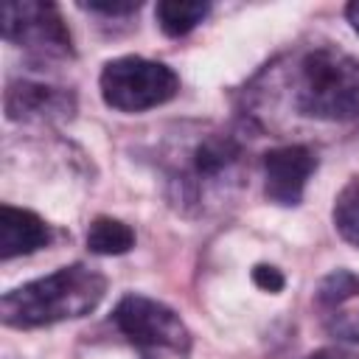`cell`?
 I'll return each mask as SVG.
<instances>
[{"instance_id": "1", "label": "cell", "mask_w": 359, "mask_h": 359, "mask_svg": "<svg viewBox=\"0 0 359 359\" xmlns=\"http://www.w3.org/2000/svg\"><path fill=\"white\" fill-rule=\"evenodd\" d=\"M292 109L314 121H359V59L317 45L303 50L283 73Z\"/></svg>"}, {"instance_id": "2", "label": "cell", "mask_w": 359, "mask_h": 359, "mask_svg": "<svg viewBox=\"0 0 359 359\" xmlns=\"http://www.w3.org/2000/svg\"><path fill=\"white\" fill-rule=\"evenodd\" d=\"M107 294V278L87 266L70 264L45 278L28 280L0 300V320L8 328H42L90 314Z\"/></svg>"}, {"instance_id": "3", "label": "cell", "mask_w": 359, "mask_h": 359, "mask_svg": "<svg viewBox=\"0 0 359 359\" xmlns=\"http://www.w3.org/2000/svg\"><path fill=\"white\" fill-rule=\"evenodd\" d=\"M244 163V146L236 135L205 132L188 143L180 165L168 174L171 199L185 208H202L205 202H219L233 185H238Z\"/></svg>"}, {"instance_id": "4", "label": "cell", "mask_w": 359, "mask_h": 359, "mask_svg": "<svg viewBox=\"0 0 359 359\" xmlns=\"http://www.w3.org/2000/svg\"><path fill=\"white\" fill-rule=\"evenodd\" d=\"M98 87L107 107L118 112H146L168 104L180 93V76L154 59L118 56L104 65Z\"/></svg>"}, {"instance_id": "5", "label": "cell", "mask_w": 359, "mask_h": 359, "mask_svg": "<svg viewBox=\"0 0 359 359\" xmlns=\"http://www.w3.org/2000/svg\"><path fill=\"white\" fill-rule=\"evenodd\" d=\"M3 36L39 59H70L73 39L53 3L8 0L3 3Z\"/></svg>"}, {"instance_id": "6", "label": "cell", "mask_w": 359, "mask_h": 359, "mask_svg": "<svg viewBox=\"0 0 359 359\" xmlns=\"http://www.w3.org/2000/svg\"><path fill=\"white\" fill-rule=\"evenodd\" d=\"M112 323L137 348H160L185 356L191 351V331L174 309L143 294H126L112 309Z\"/></svg>"}, {"instance_id": "7", "label": "cell", "mask_w": 359, "mask_h": 359, "mask_svg": "<svg viewBox=\"0 0 359 359\" xmlns=\"http://www.w3.org/2000/svg\"><path fill=\"white\" fill-rule=\"evenodd\" d=\"M261 168H264V196L272 205L294 208L303 199L309 177L317 171V154L309 146L289 143L269 149L261 157Z\"/></svg>"}, {"instance_id": "8", "label": "cell", "mask_w": 359, "mask_h": 359, "mask_svg": "<svg viewBox=\"0 0 359 359\" xmlns=\"http://www.w3.org/2000/svg\"><path fill=\"white\" fill-rule=\"evenodd\" d=\"M3 107H6V118L17 123H56V121L73 118L76 98L62 87L17 79V81H8Z\"/></svg>"}, {"instance_id": "9", "label": "cell", "mask_w": 359, "mask_h": 359, "mask_svg": "<svg viewBox=\"0 0 359 359\" xmlns=\"http://www.w3.org/2000/svg\"><path fill=\"white\" fill-rule=\"evenodd\" d=\"M50 227L42 216L25 208L3 205L0 208V258L11 261L17 255H28L50 241Z\"/></svg>"}, {"instance_id": "10", "label": "cell", "mask_w": 359, "mask_h": 359, "mask_svg": "<svg viewBox=\"0 0 359 359\" xmlns=\"http://www.w3.org/2000/svg\"><path fill=\"white\" fill-rule=\"evenodd\" d=\"M135 247V230L112 216H95L87 227V250L95 255H123Z\"/></svg>"}, {"instance_id": "11", "label": "cell", "mask_w": 359, "mask_h": 359, "mask_svg": "<svg viewBox=\"0 0 359 359\" xmlns=\"http://www.w3.org/2000/svg\"><path fill=\"white\" fill-rule=\"evenodd\" d=\"M210 14V3L199 0H160L154 8L157 25L168 36H185Z\"/></svg>"}, {"instance_id": "12", "label": "cell", "mask_w": 359, "mask_h": 359, "mask_svg": "<svg viewBox=\"0 0 359 359\" xmlns=\"http://www.w3.org/2000/svg\"><path fill=\"white\" fill-rule=\"evenodd\" d=\"M331 219H334L337 233H339L348 244L359 247V177H351V180L342 185V191H339L337 199H334Z\"/></svg>"}, {"instance_id": "13", "label": "cell", "mask_w": 359, "mask_h": 359, "mask_svg": "<svg viewBox=\"0 0 359 359\" xmlns=\"http://www.w3.org/2000/svg\"><path fill=\"white\" fill-rule=\"evenodd\" d=\"M351 297H359V275L351 269H334L317 286V303L325 309H337Z\"/></svg>"}, {"instance_id": "14", "label": "cell", "mask_w": 359, "mask_h": 359, "mask_svg": "<svg viewBox=\"0 0 359 359\" xmlns=\"http://www.w3.org/2000/svg\"><path fill=\"white\" fill-rule=\"evenodd\" d=\"M252 283L258 286V289H264V292H280L283 289V283H286V278H283V272L278 269V266H269V264H255L252 266Z\"/></svg>"}, {"instance_id": "15", "label": "cell", "mask_w": 359, "mask_h": 359, "mask_svg": "<svg viewBox=\"0 0 359 359\" xmlns=\"http://www.w3.org/2000/svg\"><path fill=\"white\" fill-rule=\"evenodd\" d=\"M328 331L339 339L359 342V311H342L328 323Z\"/></svg>"}, {"instance_id": "16", "label": "cell", "mask_w": 359, "mask_h": 359, "mask_svg": "<svg viewBox=\"0 0 359 359\" xmlns=\"http://www.w3.org/2000/svg\"><path fill=\"white\" fill-rule=\"evenodd\" d=\"M81 8L87 11H95V14H107V17H123V14H135L140 8V3L135 0H126V3H109V0H90V3H81Z\"/></svg>"}, {"instance_id": "17", "label": "cell", "mask_w": 359, "mask_h": 359, "mask_svg": "<svg viewBox=\"0 0 359 359\" xmlns=\"http://www.w3.org/2000/svg\"><path fill=\"white\" fill-rule=\"evenodd\" d=\"M306 359H359V356L351 351H342V348H320V351L309 353Z\"/></svg>"}, {"instance_id": "18", "label": "cell", "mask_w": 359, "mask_h": 359, "mask_svg": "<svg viewBox=\"0 0 359 359\" xmlns=\"http://www.w3.org/2000/svg\"><path fill=\"white\" fill-rule=\"evenodd\" d=\"M345 17H348L351 28L359 34V0H353V3H348V6H345Z\"/></svg>"}]
</instances>
